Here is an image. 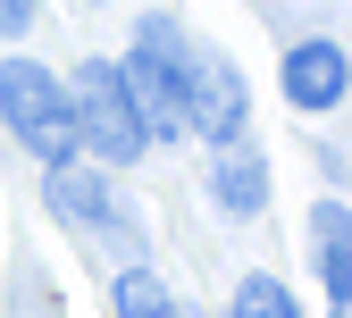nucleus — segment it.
<instances>
[{
	"instance_id": "0eeeda50",
	"label": "nucleus",
	"mask_w": 352,
	"mask_h": 318,
	"mask_svg": "<svg viewBox=\"0 0 352 318\" xmlns=\"http://www.w3.org/2000/svg\"><path fill=\"white\" fill-rule=\"evenodd\" d=\"M218 201H227V209H235V218H252V209H260V201H269V168H260V159H252V151H243V159H235V151H227V159H218Z\"/></svg>"
},
{
	"instance_id": "1a4fd4ad",
	"label": "nucleus",
	"mask_w": 352,
	"mask_h": 318,
	"mask_svg": "<svg viewBox=\"0 0 352 318\" xmlns=\"http://www.w3.org/2000/svg\"><path fill=\"white\" fill-rule=\"evenodd\" d=\"M118 318H176V302H168V285L151 268H126L118 277Z\"/></svg>"
},
{
	"instance_id": "f03ea898",
	"label": "nucleus",
	"mask_w": 352,
	"mask_h": 318,
	"mask_svg": "<svg viewBox=\"0 0 352 318\" xmlns=\"http://www.w3.org/2000/svg\"><path fill=\"white\" fill-rule=\"evenodd\" d=\"M67 101H76V126H84V143H101V159H109V168H126V159H135V151L151 143V134H143V117H135V101H126V76H118V67L84 59Z\"/></svg>"
},
{
	"instance_id": "20e7f679",
	"label": "nucleus",
	"mask_w": 352,
	"mask_h": 318,
	"mask_svg": "<svg viewBox=\"0 0 352 318\" xmlns=\"http://www.w3.org/2000/svg\"><path fill=\"white\" fill-rule=\"evenodd\" d=\"M185 126H201L210 143H235L243 134V76L227 59H193V76H185Z\"/></svg>"
},
{
	"instance_id": "39448f33",
	"label": "nucleus",
	"mask_w": 352,
	"mask_h": 318,
	"mask_svg": "<svg viewBox=\"0 0 352 318\" xmlns=\"http://www.w3.org/2000/svg\"><path fill=\"white\" fill-rule=\"evenodd\" d=\"M344 84H352V67H344L336 42H302V51H285V101L294 109H336Z\"/></svg>"
},
{
	"instance_id": "9d476101",
	"label": "nucleus",
	"mask_w": 352,
	"mask_h": 318,
	"mask_svg": "<svg viewBox=\"0 0 352 318\" xmlns=\"http://www.w3.org/2000/svg\"><path fill=\"white\" fill-rule=\"evenodd\" d=\"M227 318H294V293L277 285V277H252L243 293H235V310Z\"/></svg>"
},
{
	"instance_id": "6e6552de",
	"label": "nucleus",
	"mask_w": 352,
	"mask_h": 318,
	"mask_svg": "<svg viewBox=\"0 0 352 318\" xmlns=\"http://www.w3.org/2000/svg\"><path fill=\"white\" fill-rule=\"evenodd\" d=\"M51 201H59L67 218H109V193H101L76 159H59V168H51Z\"/></svg>"
},
{
	"instance_id": "9b49d317",
	"label": "nucleus",
	"mask_w": 352,
	"mask_h": 318,
	"mask_svg": "<svg viewBox=\"0 0 352 318\" xmlns=\"http://www.w3.org/2000/svg\"><path fill=\"white\" fill-rule=\"evenodd\" d=\"M34 25V0H0V34H25Z\"/></svg>"
},
{
	"instance_id": "423d86ee",
	"label": "nucleus",
	"mask_w": 352,
	"mask_h": 318,
	"mask_svg": "<svg viewBox=\"0 0 352 318\" xmlns=\"http://www.w3.org/2000/svg\"><path fill=\"white\" fill-rule=\"evenodd\" d=\"M319 268H327V293L352 302V209H319Z\"/></svg>"
},
{
	"instance_id": "7ed1b4c3",
	"label": "nucleus",
	"mask_w": 352,
	"mask_h": 318,
	"mask_svg": "<svg viewBox=\"0 0 352 318\" xmlns=\"http://www.w3.org/2000/svg\"><path fill=\"white\" fill-rule=\"evenodd\" d=\"M126 76V101H135V117H143V134H185V59H176V34L168 25H143V51H135V67H118Z\"/></svg>"
},
{
	"instance_id": "f257e3e1",
	"label": "nucleus",
	"mask_w": 352,
	"mask_h": 318,
	"mask_svg": "<svg viewBox=\"0 0 352 318\" xmlns=\"http://www.w3.org/2000/svg\"><path fill=\"white\" fill-rule=\"evenodd\" d=\"M0 117H9L17 143L42 151V168L76 159V143H84L76 101L59 93V76H51V67H34V59H9V67H0Z\"/></svg>"
}]
</instances>
